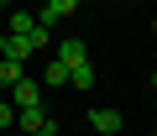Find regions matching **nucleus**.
I'll list each match as a JSON object with an SVG mask.
<instances>
[{"label": "nucleus", "instance_id": "f257e3e1", "mask_svg": "<svg viewBox=\"0 0 157 136\" xmlns=\"http://www.w3.org/2000/svg\"><path fill=\"white\" fill-rule=\"evenodd\" d=\"M58 63H63V68L89 63V42H84V37H68V42H58Z\"/></svg>", "mask_w": 157, "mask_h": 136}, {"label": "nucleus", "instance_id": "f03ea898", "mask_svg": "<svg viewBox=\"0 0 157 136\" xmlns=\"http://www.w3.org/2000/svg\"><path fill=\"white\" fill-rule=\"evenodd\" d=\"M89 126H94L100 136H115L126 120H121V110H115V105H100V110H89Z\"/></svg>", "mask_w": 157, "mask_h": 136}, {"label": "nucleus", "instance_id": "7ed1b4c3", "mask_svg": "<svg viewBox=\"0 0 157 136\" xmlns=\"http://www.w3.org/2000/svg\"><path fill=\"white\" fill-rule=\"evenodd\" d=\"M11 105H16V110H37V105H42V84H32V79H21V84L11 89Z\"/></svg>", "mask_w": 157, "mask_h": 136}, {"label": "nucleus", "instance_id": "20e7f679", "mask_svg": "<svg viewBox=\"0 0 157 136\" xmlns=\"http://www.w3.org/2000/svg\"><path fill=\"white\" fill-rule=\"evenodd\" d=\"M73 11H78V0H47L42 16H37V26H47V32H52V21H63V16H73Z\"/></svg>", "mask_w": 157, "mask_h": 136}, {"label": "nucleus", "instance_id": "39448f33", "mask_svg": "<svg viewBox=\"0 0 157 136\" xmlns=\"http://www.w3.org/2000/svg\"><path fill=\"white\" fill-rule=\"evenodd\" d=\"M16 131H21V136L47 131V110H42V105H37V110H16Z\"/></svg>", "mask_w": 157, "mask_h": 136}, {"label": "nucleus", "instance_id": "423d86ee", "mask_svg": "<svg viewBox=\"0 0 157 136\" xmlns=\"http://www.w3.org/2000/svg\"><path fill=\"white\" fill-rule=\"evenodd\" d=\"M32 32H37V16L32 11H11V32L6 37H32Z\"/></svg>", "mask_w": 157, "mask_h": 136}, {"label": "nucleus", "instance_id": "0eeeda50", "mask_svg": "<svg viewBox=\"0 0 157 136\" xmlns=\"http://www.w3.org/2000/svg\"><path fill=\"white\" fill-rule=\"evenodd\" d=\"M68 89H94V68H89V63L68 68Z\"/></svg>", "mask_w": 157, "mask_h": 136}, {"label": "nucleus", "instance_id": "6e6552de", "mask_svg": "<svg viewBox=\"0 0 157 136\" xmlns=\"http://www.w3.org/2000/svg\"><path fill=\"white\" fill-rule=\"evenodd\" d=\"M21 79H26V74H21V63H16V58H0V84H6V89H16Z\"/></svg>", "mask_w": 157, "mask_h": 136}, {"label": "nucleus", "instance_id": "1a4fd4ad", "mask_svg": "<svg viewBox=\"0 0 157 136\" xmlns=\"http://www.w3.org/2000/svg\"><path fill=\"white\" fill-rule=\"evenodd\" d=\"M42 84H52V89H58V84H68V68H63V63H58V58H52V63H47V74H42Z\"/></svg>", "mask_w": 157, "mask_h": 136}, {"label": "nucleus", "instance_id": "9d476101", "mask_svg": "<svg viewBox=\"0 0 157 136\" xmlns=\"http://www.w3.org/2000/svg\"><path fill=\"white\" fill-rule=\"evenodd\" d=\"M26 52H32V42H26V37H6V58H16V63H21Z\"/></svg>", "mask_w": 157, "mask_h": 136}, {"label": "nucleus", "instance_id": "9b49d317", "mask_svg": "<svg viewBox=\"0 0 157 136\" xmlns=\"http://www.w3.org/2000/svg\"><path fill=\"white\" fill-rule=\"evenodd\" d=\"M0 131H6V136L16 131V105H11V100H0Z\"/></svg>", "mask_w": 157, "mask_h": 136}, {"label": "nucleus", "instance_id": "f8f14e48", "mask_svg": "<svg viewBox=\"0 0 157 136\" xmlns=\"http://www.w3.org/2000/svg\"><path fill=\"white\" fill-rule=\"evenodd\" d=\"M26 42H32V52H37V47H52V32H47V26H37V32H32Z\"/></svg>", "mask_w": 157, "mask_h": 136}, {"label": "nucleus", "instance_id": "ddd939ff", "mask_svg": "<svg viewBox=\"0 0 157 136\" xmlns=\"http://www.w3.org/2000/svg\"><path fill=\"white\" fill-rule=\"evenodd\" d=\"M0 58H6V32H0Z\"/></svg>", "mask_w": 157, "mask_h": 136}, {"label": "nucleus", "instance_id": "4468645a", "mask_svg": "<svg viewBox=\"0 0 157 136\" xmlns=\"http://www.w3.org/2000/svg\"><path fill=\"white\" fill-rule=\"evenodd\" d=\"M32 136H52V126H47V131H32Z\"/></svg>", "mask_w": 157, "mask_h": 136}, {"label": "nucleus", "instance_id": "2eb2a0df", "mask_svg": "<svg viewBox=\"0 0 157 136\" xmlns=\"http://www.w3.org/2000/svg\"><path fill=\"white\" fill-rule=\"evenodd\" d=\"M152 89H157V74H152Z\"/></svg>", "mask_w": 157, "mask_h": 136}, {"label": "nucleus", "instance_id": "dca6fc26", "mask_svg": "<svg viewBox=\"0 0 157 136\" xmlns=\"http://www.w3.org/2000/svg\"><path fill=\"white\" fill-rule=\"evenodd\" d=\"M0 136H6V131H0Z\"/></svg>", "mask_w": 157, "mask_h": 136}, {"label": "nucleus", "instance_id": "f3484780", "mask_svg": "<svg viewBox=\"0 0 157 136\" xmlns=\"http://www.w3.org/2000/svg\"><path fill=\"white\" fill-rule=\"evenodd\" d=\"M152 136H157V131H152Z\"/></svg>", "mask_w": 157, "mask_h": 136}]
</instances>
